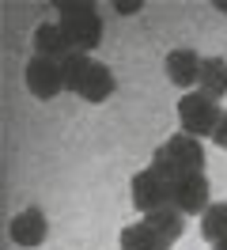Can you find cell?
<instances>
[{
	"mask_svg": "<svg viewBox=\"0 0 227 250\" xmlns=\"http://www.w3.org/2000/svg\"><path fill=\"white\" fill-rule=\"evenodd\" d=\"M114 87H118V80H114V72L106 68L103 61H91L87 76H83V83H80V99H87V103H106L110 95H114Z\"/></svg>",
	"mask_w": 227,
	"mask_h": 250,
	"instance_id": "30bf717a",
	"label": "cell"
},
{
	"mask_svg": "<svg viewBox=\"0 0 227 250\" xmlns=\"http://www.w3.org/2000/svg\"><path fill=\"white\" fill-rule=\"evenodd\" d=\"M57 12H61L57 23H61V31H64V38L72 42V49L91 53V49L103 42V16H99L95 4H87V0H72V4H64V0H61Z\"/></svg>",
	"mask_w": 227,
	"mask_h": 250,
	"instance_id": "7a4b0ae2",
	"label": "cell"
},
{
	"mask_svg": "<svg viewBox=\"0 0 227 250\" xmlns=\"http://www.w3.org/2000/svg\"><path fill=\"white\" fill-rule=\"evenodd\" d=\"M201 61H205V57H197V49H189V46L170 49V53H166V76H170V83H174V87H182L186 95L197 91Z\"/></svg>",
	"mask_w": 227,
	"mask_h": 250,
	"instance_id": "ba28073f",
	"label": "cell"
},
{
	"mask_svg": "<svg viewBox=\"0 0 227 250\" xmlns=\"http://www.w3.org/2000/svg\"><path fill=\"white\" fill-rule=\"evenodd\" d=\"M201 235H205L208 247H216L220 239H227V201H212L201 212Z\"/></svg>",
	"mask_w": 227,
	"mask_h": 250,
	"instance_id": "5bb4252c",
	"label": "cell"
},
{
	"mask_svg": "<svg viewBox=\"0 0 227 250\" xmlns=\"http://www.w3.org/2000/svg\"><path fill=\"white\" fill-rule=\"evenodd\" d=\"M91 68V53H72V57H64L61 61V76H64V87L68 91H80V83L87 76Z\"/></svg>",
	"mask_w": 227,
	"mask_h": 250,
	"instance_id": "9a60e30c",
	"label": "cell"
},
{
	"mask_svg": "<svg viewBox=\"0 0 227 250\" xmlns=\"http://www.w3.org/2000/svg\"><path fill=\"white\" fill-rule=\"evenodd\" d=\"M170 205L178 208L182 216H201L208 208V178L205 174H189V178H178L170 182Z\"/></svg>",
	"mask_w": 227,
	"mask_h": 250,
	"instance_id": "8992f818",
	"label": "cell"
},
{
	"mask_svg": "<svg viewBox=\"0 0 227 250\" xmlns=\"http://www.w3.org/2000/svg\"><path fill=\"white\" fill-rule=\"evenodd\" d=\"M151 171L163 174L166 182H178V178H189V174H205V148H201V141H193V137L174 133V137H166V141L155 148Z\"/></svg>",
	"mask_w": 227,
	"mask_h": 250,
	"instance_id": "6da1fadb",
	"label": "cell"
},
{
	"mask_svg": "<svg viewBox=\"0 0 227 250\" xmlns=\"http://www.w3.org/2000/svg\"><path fill=\"white\" fill-rule=\"evenodd\" d=\"M80 49H72V42L64 38L61 31V23H42L38 31H34V57H45V61H64V57H72Z\"/></svg>",
	"mask_w": 227,
	"mask_h": 250,
	"instance_id": "9c48e42d",
	"label": "cell"
},
{
	"mask_svg": "<svg viewBox=\"0 0 227 250\" xmlns=\"http://www.w3.org/2000/svg\"><path fill=\"white\" fill-rule=\"evenodd\" d=\"M220 103L216 99H208V95L201 91H189L178 99V125L186 137H212V129H216V122H220Z\"/></svg>",
	"mask_w": 227,
	"mask_h": 250,
	"instance_id": "3957f363",
	"label": "cell"
},
{
	"mask_svg": "<svg viewBox=\"0 0 227 250\" xmlns=\"http://www.w3.org/2000/svg\"><path fill=\"white\" fill-rule=\"evenodd\" d=\"M144 224L159 235V243H163L166 250L174 247V243L182 239V231H186V216H182L174 205H170V208H159V212H148V216H144Z\"/></svg>",
	"mask_w": 227,
	"mask_h": 250,
	"instance_id": "8fae6325",
	"label": "cell"
},
{
	"mask_svg": "<svg viewBox=\"0 0 227 250\" xmlns=\"http://www.w3.org/2000/svg\"><path fill=\"white\" fill-rule=\"evenodd\" d=\"M197 91L208 95V99H216V103L227 95V61H224V57H205V61H201Z\"/></svg>",
	"mask_w": 227,
	"mask_h": 250,
	"instance_id": "7c38bea8",
	"label": "cell"
},
{
	"mask_svg": "<svg viewBox=\"0 0 227 250\" xmlns=\"http://www.w3.org/2000/svg\"><path fill=\"white\" fill-rule=\"evenodd\" d=\"M23 76H27V91L34 95V99H42V103H49V99H57V95L64 91V76H61V64L57 61L30 57Z\"/></svg>",
	"mask_w": 227,
	"mask_h": 250,
	"instance_id": "5b68a950",
	"label": "cell"
},
{
	"mask_svg": "<svg viewBox=\"0 0 227 250\" xmlns=\"http://www.w3.org/2000/svg\"><path fill=\"white\" fill-rule=\"evenodd\" d=\"M212 141H216V148L227 152V110L220 114V122H216V129H212Z\"/></svg>",
	"mask_w": 227,
	"mask_h": 250,
	"instance_id": "2e32d148",
	"label": "cell"
},
{
	"mask_svg": "<svg viewBox=\"0 0 227 250\" xmlns=\"http://www.w3.org/2000/svg\"><path fill=\"white\" fill-rule=\"evenodd\" d=\"M129 201H133L144 216H148V212H159V208H170V182L148 167V171L133 174V193H129Z\"/></svg>",
	"mask_w": 227,
	"mask_h": 250,
	"instance_id": "277c9868",
	"label": "cell"
},
{
	"mask_svg": "<svg viewBox=\"0 0 227 250\" xmlns=\"http://www.w3.org/2000/svg\"><path fill=\"white\" fill-rule=\"evenodd\" d=\"M212 250H227V239H220V243H216V247H212Z\"/></svg>",
	"mask_w": 227,
	"mask_h": 250,
	"instance_id": "ac0fdd59",
	"label": "cell"
},
{
	"mask_svg": "<svg viewBox=\"0 0 227 250\" xmlns=\"http://www.w3.org/2000/svg\"><path fill=\"white\" fill-rule=\"evenodd\" d=\"M121 250H166L163 243H159V235L151 231L144 220H136V224H125L121 228Z\"/></svg>",
	"mask_w": 227,
	"mask_h": 250,
	"instance_id": "4fadbf2b",
	"label": "cell"
},
{
	"mask_svg": "<svg viewBox=\"0 0 227 250\" xmlns=\"http://www.w3.org/2000/svg\"><path fill=\"white\" fill-rule=\"evenodd\" d=\"M114 8H118V12H125V16H129V12H140V0H118Z\"/></svg>",
	"mask_w": 227,
	"mask_h": 250,
	"instance_id": "e0dca14e",
	"label": "cell"
},
{
	"mask_svg": "<svg viewBox=\"0 0 227 250\" xmlns=\"http://www.w3.org/2000/svg\"><path fill=\"white\" fill-rule=\"evenodd\" d=\"M8 231H12V243L15 247H42L45 235H49V224H45V212L42 208H23V212H15L12 224H8Z\"/></svg>",
	"mask_w": 227,
	"mask_h": 250,
	"instance_id": "52a82bcc",
	"label": "cell"
}]
</instances>
